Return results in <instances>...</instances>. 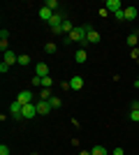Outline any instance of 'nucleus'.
Here are the masks:
<instances>
[{
	"label": "nucleus",
	"mask_w": 139,
	"mask_h": 155,
	"mask_svg": "<svg viewBox=\"0 0 139 155\" xmlns=\"http://www.w3.org/2000/svg\"><path fill=\"white\" fill-rule=\"evenodd\" d=\"M93 26H77L70 35L65 37V44H70V42H79V44H86V35H88V30H91Z\"/></svg>",
	"instance_id": "f257e3e1"
},
{
	"label": "nucleus",
	"mask_w": 139,
	"mask_h": 155,
	"mask_svg": "<svg viewBox=\"0 0 139 155\" xmlns=\"http://www.w3.org/2000/svg\"><path fill=\"white\" fill-rule=\"evenodd\" d=\"M63 23H65V14H63V12H56V14L51 16V21H49V28H51L53 35L63 32Z\"/></svg>",
	"instance_id": "f03ea898"
},
{
	"label": "nucleus",
	"mask_w": 139,
	"mask_h": 155,
	"mask_svg": "<svg viewBox=\"0 0 139 155\" xmlns=\"http://www.w3.org/2000/svg\"><path fill=\"white\" fill-rule=\"evenodd\" d=\"M35 116H37V107H35V102H30V104H23L21 118H35Z\"/></svg>",
	"instance_id": "7ed1b4c3"
},
{
	"label": "nucleus",
	"mask_w": 139,
	"mask_h": 155,
	"mask_svg": "<svg viewBox=\"0 0 139 155\" xmlns=\"http://www.w3.org/2000/svg\"><path fill=\"white\" fill-rule=\"evenodd\" d=\"M16 102H21V104H30V102H33V91H30V88L21 91L19 95H16Z\"/></svg>",
	"instance_id": "20e7f679"
},
{
	"label": "nucleus",
	"mask_w": 139,
	"mask_h": 155,
	"mask_svg": "<svg viewBox=\"0 0 139 155\" xmlns=\"http://www.w3.org/2000/svg\"><path fill=\"white\" fill-rule=\"evenodd\" d=\"M35 107H37V114H40V116H46V114L51 111V104L46 102V100H40V102H35Z\"/></svg>",
	"instance_id": "39448f33"
},
{
	"label": "nucleus",
	"mask_w": 139,
	"mask_h": 155,
	"mask_svg": "<svg viewBox=\"0 0 139 155\" xmlns=\"http://www.w3.org/2000/svg\"><path fill=\"white\" fill-rule=\"evenodd\" d=\"M104 7H107V9H109L111 14H116V12H121V9H123L121 0H107V2H104Z\"/></svg>",
	"instance_id": "423d86ee"
},
{
	"label": "nucleus",
	"mask_w": 139,
	"mask_h": 155,
	"mask_svg": "<svg viewBox=\"0 0 139 155\" xmlns=\"http://www.w3.org/2000/svg\"><path fill=\"white\" fill-rule=\"evenodd\" d=\"M21 111H23V104H21V102H16V100H14V102L9 104V114H12L14 118H21Z\"/></svg>",
	"instance_id": "0eeeda50"
},
{
	"label": "nucleus",
	"mask_w": 139,
	"mask_h": 155,
	"mask_svg": "<svg viewBox=\"0 0 139 155\" xmlns=\"http://www.w3.org/2000/svg\"><path fill=\"white\" fill-rule=\"evenodd\" d=\"M35 74H37V77H49V67H46V63H37L35 65Z\"/></svg>",
	"instance_id": "6e6552de"
},
{
	"label": "nucleus",
	"mask_w": 139,
	"mask_h": 155,
	"mask_svg": "<svg viewBox=\"0 0 139 155\" xmlns=\"http://www.w3.org/2000/svg\"><path fill=\"white\" fill-rule=\"evenodd\" d=\"M98 42H100V32L91 28V30H88V35H86V44H98Z\"/></svg>",
	"instance_id": "1a4fd4ad"
},
{
	"label": "nucleus",
	"mask_w": 139,
	"mask_h": 155,
	"mask_svg": "<svg viewBox=\"0 0 139 155\" xmlns=\"http://www.w3.org/2000/svg\"><path fill=\"white\" fill-rule=\"evenodd\" d=\"M123 14H125V21H134L137 19V7H123Z\"/></svg>",
	"instance_id": "9d476101"
},
{
	"label": "nucleus",
	"mask_w": 139,
	"mask_h": 155,
	"mask_svg": "<svg viewBox=\"0 0 139 155\" xmlns=\"http://www.w3.org/2000/svg\"><path fill=\"white\" fill-rule=\"evenodd\" d=\"M70 88H72V91H81V88H84V79L81 77H72L70 79Z\"/></svg>",
	"instance_id": "9b49d317"
},
{
	"label": "nucleus",
	"mask_w": 139,
	"mask_h": 155,
	"mask_svg": "<svg viewBox=\"0 0 139 155\" xmlns=\"http://www.w3.org/2000/svg\"><path fill=\"white\" fill-rule=\"evenodd\" d=\"M125 42H127V46H130V49H137V44H139V35H137V32H130V35L125 37Z\"/></svg>",
	"instance_id": "f8f14e48"
},
{
	"label": "nucleus",
	"mask_w": 139,
	"mask_h": 155,
	"mask_svg": "<svg viewBox=\"0 0 139 155\" xmlns=\"http://www.w3.org/2000/svg\"><path fill=\"white\" fill-rule=\"evenodd\" d=\"M51 16H53V12H51V9H46V7L42 5V7H40V19L49 23V21H51Z\"/></svg>",
	"instance_id": "ddd939ff"
},
{
	"label": "nucleus",
	"mask_w": 139,
	"mask_h": 155,
	"mask_svg": "<svg viewBox=\"0 0 139 155\" xmlns=\"http://www.w3.org/2000/svg\"><path fill=\"white\" fill-rule=\"evenodd\" d=\"M74 60H77V63H86V60H88L86 49H77V53H74Z\"/></svg>",
	"instance_id": "4468645a"
},
{
	"label": "nucleus",
	"mask_w": 139,
	"mask_h": 155,
	"mask_svg": "<svg viewBox=\"0 0 139 155\" xmlns=\"http://www.w3.org/2000/svg\"><path fill=\"white\" fill-rule=\"evenodd\" d=\"M2 63H7V65H12V63H19V56L14 51H5V60Z\"/></svg>",
	"instance_id": "2eb2a0df"
},
{
	"label": "nucleus",
	"mask_w": 139,
	"mask_h": 155,
	"mask_svg": "<svg viewBox=\"0 0 139 155\" xmlns=\"http://www.w3.org/2000/svg\"><path fill=\"white\" fill-rule=\"evenodd\" d=\"M44 7H46V9H51V12L56 14V12H58V7H60V2H58V0H46Z\"/></svg>",
	"instance_id": "dca6fc26"
},
{
	"label": "nucleus",
	"mask_w": 139,
	"mask_h": 155,
	"mask_svg": "<svg viewBox=\"0 0 139 155\" xmlns=\"http://www.w3.org/2000/svg\"><path fill=\"white\" fill-rule=\"evenodd\" d=\"M46 102L51 104V109H60V107H63V100H60V97H56V95H53L51 100H46Z\"/></svg>",
	"instance_id": "f3484780"
},
{
	"label": "nucleus",
	"mask_w": 139,
	"mask_h": 155,
	"mask_svg": "<svg viewBox=\"0 0 139 155\" xmlns=\"http://www.w3.org/2000/svg\"><path fill=\"white\" fill-rule=\"evenodd\" d=\"M91 155H107V148H104V146H93Z\"/></svg>",
	"instance_id": "a211bd4d"
},
{
	"label": "nucleus",
	"mask_w": 139,
	"mask_h": 155,
	"mask_svg": "<svg viewBox=\"0 0 139 155\" xmlns=\"http://www.w3.org/2000/svg\"><path fill=\"white\" fill-rule=\"evenodd\" d=\"M74 28H77V26H74L72 21H67V19H65V23H63V32H67V35H70V32H72Z\"/></svg>",
	"instance_id": "6ab92c4d"
},
{
	"label": "nucleus",
	"mask_w": 139,
	"mask_h": 155,
	"mask_svg": "<svg viewBox=\"0 0 139 155\" xmlns=\"http://www.w3.org/2000/svg\"><path fill=\"white\" fill-rule=\"evenodd\" d=\"M51 97H53L51 88H42V93H40V100H51Z\"/></svg>",
	"instance_id": "aec40b11"
},
{
	"label": "nucleus",
	"mask_w": 139,
	"mask_h": 155,
	"mask_svg": "<svg viewBox=\"0 0 139 155\" xmlns=\"http://www.w3.org/2000/svg\"><path fill=\"white\" fill-rule=\"evenodd\" d=\"M28 63H30V56H28V53H21V56H19V65H21V67H26Z\"/></svg>",
	"instance_id": "412c9836"
},
{
	"label": "nucleus",
	"mask_w": 139,
	"mask_h": 155,
	"mask_svg": "<svg viewBox=\"0 0 139 155\" xmlns=\"http://www.w3.org/2000/svg\"><path fill=\"white\" fill-rule=\"evenodd\" d=\"M56 49H58V46L53 44V42H46V44H44V51L46 53H56Z\"/></svg>",
	"instance_id": "4be33fe9"
},
{
	"label": "nucleus",
	"mask_w": 139,
	"mask_h": 155,
	"mask_svg": "<svg viewBox=\"0 0 139 155\" xmlns=\"http://www.w3.org/2000/svg\"><path fill=\"white\" fill-rule=\"evenodd\" d=\"M51 86H53V79L51 77H44V79H42V88H51Z\"/></svg>",
	"instance_id": "5701e85b"
},
{
	"label": "nucleus",
	"mask_w": 139,
	"mask_h": 155,
	"mask_svg": "<svg viewBox=\"0 0 139 155\" xmlns=\"http://www.w3.org/2000/svg\"><path fill=\"white\" fill-rule=\"evenodd\" d=\"M130 120L139 123V109H130Z\"/></svg>",
	"instance_id": "b1692460"
},
{
	"label": "nucleus",
	"mask_w": 139,
	"mask_h": 155,
	"mask_svg": "<svg viewBox=\"0 0 139 155\" xmlns=\"http://www.w3.org/2000/svg\"><path fill=\"white\" fill-rule=\"evenodd\" d=\"M7 37H9V30L2 28V30H0V42H7Z\"/></svg>",
	"instance_id": "393cba45"
},
{
	"label": "nucleus",
	"mask_w": 139,
	"mask_h": 155,
	"mask_svg": "<svg viewBox=\"0 0 139 155\" xmlns=\"http://www.w3.org/2000/svg\"><path fill=\"white\" fill-rule=\"evenodd\" d=\"M0 155H9V146L7 143H0Z\"/></svg>",
	"instance_id": "a878e982"
},
{
	"label": "nucleus",
	"mask_w": 139,
	"mask_h": 155,
	"mask_svg": "<svg viewBox=\"0 0 139 155\" xmlns=\"http://www.w3.org/2000/svg\"><path fill=\"white\" fill-rule=\"evenodd\" d=\"M30 84H33V86H42V77H37V74H35V77L30 79Z\"/></svg>",
	"instance_id": "bb28decb"
},
{
	"label": "nucleus",
	"mask_w": 139,
	"mask_h": 155,
	"mask_svg": "<svg viewBox=\"0 0 139 155\" xmlns=\"http://www.w3.org/2000/svg\"><path fill=\"white\" fill-rule=\"evenodd\" d=\"M60 91H72V88H70V81H60Z\"/></svg>",
	"instance_id": "cd10ccee"
},
{
	"label": "nucleus",
	"mask_w": 139,
	"mask_h": 155,
	"mask_svg": "<svg viewBox=\"0 0 139 155\" xmlns=\"http://www.w3.org/2000/svg\"><path fill=\"white\" fill-rule=\"evenodd\" d=\"M100 16H102V19H104V16H109V9H107V7H100Z\"/></svg>",
	"instance_id": "c85d7f7f"
},
{
	"label": "nucleus",
	"mask_w": 139,
	"mask_h": 155,
	"mask_svg": "<svg viewBox=\"0 0 139 155\" xmlns=\"http://www.w3.org/2000/svg\"><path fill=\"white\" fill-rule=\"evenodd\" d=\"M114 16H116V21H125V14H123V9H121V12H116Z\"/></svg>",
	"instance_id": "c756f323"
},
{
	"label": "nucleus",
	"mask_w": 139,
	"mask_h": 155,
	"mask_svg": "<svg viewBox=\"0 0 139 155\" xmlns=\"http://www.w3.org/2000/svg\"><path fill=\"white\" fill-rule=\"evenodd\" d=\"M0 72H2V74H7V72H9V65H7V63H0Z\"/></svg>",
	"instance_id": "7c9ffc66"
},
{
	"label": "nucleus",
	"mask_w": 139,
	"mask_h": 155,
	"mask_svg": "<svg viewBox=\"0 0 139 155\" xmlns=\"http://www.w3.org/2000/svg\"><path fill=\"white\" fill-rule=\"evenodd\" d=\"M130 58H139V49H130Z\"/></svg>",
	"instance_id": "2f4dec72"
},
{
	"label": "nucleus",
	"mask_w": 139,
	"mask_h": 155,
	"mask_svg": "<svg viewBox=\"0 0 139 155\" xmlns=\"http://www.w3.org/2000/svg\"><path fill=\"white\" fill-rule=\"evenodd\" d=\"M114 155H125V150H123V148H121V146H118V148L114 150Z\"/></svg>",
	"instance_id": "473e14b6"
},
{
	"label": "nucleus",
	"mask_w": 139,
	"mask_h": 155,
	"mask_svg": "<svg viewBox=\"0 0 139 155\" xmlns=\"http://www.w3.org/2000/svg\"><path fill=\"white\" fill-rule=\"evenodd\" d=\"M130 109H139V100H134V102L130 104Z\"/></svg>",
	"instance_id": "72a5a7b5"
},
{
	"label": "nucleus",
	"mask_w": 139,
	"mask_h": 155,
	"mask_svg": "<svg viewBox=\"0 0 139 155\" xmlns=\"http://www.w3.org/2000/svg\"><path fill=\"white\" fill-rule=\"evenodd\" d=\"M79 155H91V150H79Z\"/></svg>",
	"instance_id": "f704fd0d"
},
{
	"label": "nucleus",
	"mask_w": 139,
	"mask_h": 155,
	"mask_svg": "<svg viewBox=\"0 0 139 155\" xmlns=\"http://www.w3.org/2000/svg\"><path fill=\"white\" fill-rule=\"evenodd\" d=\"M134 88H137V93H139V84H134Z\"/></svg>",
	"instance_id": "c9c22d12"
},
{
	"label": "nucleus",
	"mask_w": 139,
	"mask_h": 155,
	"mask_svg": "<svg viewBox=\"0 0 139 155\" xmlns=\"http://www.w3.org/2000/svg\"><path fill=\"white\" fill-rule=\"evenodd\" d=\"M134 84H139V74H137V81H134Z\"/></svg>",
	"instance_id": "e433bc0d"
}]
</instances>
